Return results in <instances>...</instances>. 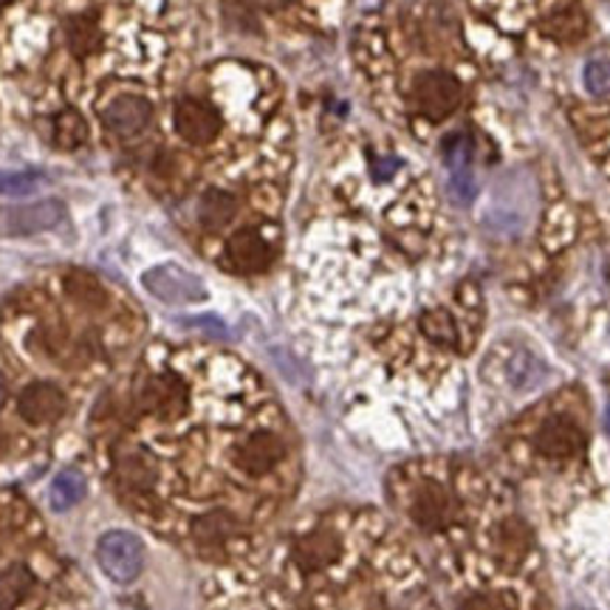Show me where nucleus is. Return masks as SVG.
<instances>
[{
  "label": "nucleus",
  "instance_id": "1",
  "mask_svg": "<svg viewBox=\"0 0 610 610\" xmlns=\"http://www.w3.org/2000/svg\"><path fill=\"white\" fill-rule=\"evenodd\" d=\"M96 560L113 583H133L142 574L144 546L131 531H108L96 546Z\"/></svg>",
  "mask_w": 610,
  "mask_h": 610
},
{
  "label": "nucleus",
  "instance_id": "2",
  "mask_svg": "<svg viewBox=\"0 0 610 610\" xmlns=\"http://www.w3.org/2000/svg\"><path fill=\"white\" fill-rule=\"evenodd\" d=\"M142 283L153 297H158L162 302H170V306H192V302L206 300L204 283L192 272H187V268L176 266V263L153 266L151 272H144Z\"/></svg>",
  "mask_w": 610,
  "mask_h": 610
},
{
  "label": "nucleus",
  "instance_id": "3",
  "mask_svg": "<svg viewBox=\"0 0 610 610\" xmlns=\"http://www.w3.org/2000/svg\"><path fill=\"white\" fill-rule=\"evenodd\" d=\"M65 215V206L57 199H43L35 204L0 206V238H23L55 229Z\"/></svg>",
  "mask_w": 610,
  "mask_h": 610
},
{
  "label": "nucleus",
  "instance_id": "4",
  "mask_svg": "<svg viewBox=\"0 0 610 610\" xmlns=\"http://www.w3.org/2000/svg\"><path fill=\"white\" fill-rule=\"evenodd\" d=\"M412 96H416V108H419L427 119L441 122V119H446L458 108L461 85L458 80H455L453 74H446V71H424V74L416 80Z\"/></svg>",
  "mask_w": 610,
  "mask_h": 610
},
{
  "label": "nucleus",
  "instance_id": "5",
  "mask_svg": "<svg viewBox=\"0 0 610 610\" xmlns=\"http://www.w3.org/2000/svg\"><path fill=\"white\" fill-rule=\"evenodd\" d=\"M455 512L458 506H455L453 494L446 492V487H441L439 480H424L412 492L410 517L424 531H441L450 523H455Z\"/></svg>",
  "mask_w": 610,
  "mask_h": 610
},
{
  "label": "nucleus",
  "instance_id": "6",
  "mask_svg": "<svg viewBox=\"0 0 610 610\" xmlns=\"http://www.w3.org/2000/svg\"><path fill=\"white\" fill-rule=\"evenodd\" d=\"M286 458V444L275 432H252L235 450V467L249 478H263L275 473V467Z\"/></svg>",
  "mask_w": 610,
  "mask_h": 610
},
{
  "label": "nucleus",
  "instance_id": "7",
  "mask_svg": "<svg viewBox=\"0 0 610 610\" xmlns=\"http://www.w3.org/2000/svg\"><path fill=\"white\" fill-rule=\"evenodd\" d=\"M139 402H142V410L156 416V419H179L190 405V393H187V384L179 376L165 373V376L147 379Z\"/></svg>",
  "mask_w": 610,
  "mask_h": 610
},
{
  "label": "nucleus",
  "instance_id": "8",
  "mask_svg": "<svg viewBox=\"0 0 610 610\" xmlns=\"http://www.w3.org/2000/svg\"><path fill=\"white\" fill-rule=\"evenodd\" d=\"M535 446L537 453L551 461L574 458V455H579L585 450V432L574 419L554 416V419H549L537 430Z\"/></svg>",
  "mask_w": 610,
  "mask_h": 610
},
{
  "label": "nucleus",
  "instance_id": "9",
  "mask_svg": "<svg viewBox=\"0 0 610 610\" xmlns=\"http://www.w3.org/2000/svg\"><path fill=\"white\" fill-rule=\"evenodd\" d=\"M172 122H176L179 136L190 144H210L220 133L218 110L210 108L201 99H181L176 105Z\"/></svg>",
  "mask_w": 610,
  "mask_h": 610
},
{
  "label": "nucleus",
  "instance_id": "10",
  "mask_svg": "<svg viewBox=\"0 0 610 610\" xmlns=\"http://www.w3.org/2000/svg\"><path fill=\"white\" fill-rule=\"evenodd\" d=\"M153 108L144 96L122 94L103 110V122L113 136L131 139L151 124Z\"/></svg>",
  "mask_w": 610,
  "mask_h": 610
},
{
  "label": "nucleus",
  "instance_id": "11",
  "mask_svg": "<svg viewBox=\"0 0 610 610\" xmlns=\"http://www.w3.org/2000/svg\"><path fill=\"white\" fill-rule=\"evenodd\" d=\"M227 258L229 266L240 275H258V272H266L272 258H275V249L263 238L261 232L254 229H240L229 238L227 243Z\"/></svg>",
  "mask_w": 610,
  "mask_h": 610
},
{
  "label": "nucleus",
  "instance_id": "12",
  "mask_svg": "<svg viewBox=\"0 0 610 610\" xmlns=\"http://www.w3.org/2000/svg\"><path fill=\"white\" fill-rule=\"evenodd\" d=\"M17 412L28 424H51L65 412V393L51 382H35L17 396Z\"/></svg>",
  "mask_w": 610,
  "mask_h": 610
},
{
  "label": "nucleus",
  "instance_id": "13",
  "mask_svg": "<svg viewBox=\"0 0 610 610\" xmlns=\"http://www.w3.org/2000/svg\"><path fill=\"white\" fill-rule=\"evenodd\" d=\"M240 531H243L240 523L235 521L229 512H220V509H215V512H206V515L199 517L195 526H192V537H195V542H199L204 551L227 549L229 542L238 540Z\"/></svg>",
  "mask_w": 610,
  "mask_h": 610
},
{
  "label": "nucleus",
  "instance_id": "14",
  "mask_svg": "<svg viewBox=\"0 0 610 610\" xmlns=\"http://www.w3.org/2000/svg\"><path fill=\"white\" fill-rule=\"evenodd\" d=\"M336 557H339V542L325 528H316V531L302 535L295 546V563L302 571L328 569V565L336 563Z\"/></svg>",
  "mask_w": 610,
  "mask_h": 610
},
{
  "label": "nucleus",
  "instance_id": "15",
  "mask_svg": "<svg viewBox=\"0 0 610 610\" xmlns=\"http://www.w3.org/2000/svg\"><path fill=\"white\" fill-rule=\"evenodd\" d=\"M238 213V201L227 190H206L199 204V220L206 229H224Z\"/></svg>",
  "mask_w": 610,
  "mask_h": 610
},
{
  "label": "nucleus",
  "instance_id": "16",
  "mask_svg": "<svg viewBox=\"0 0 610 610\" xmlns=\"http://www.w3.org/2000/svg\"><path fill=\"white\" fill-rule=\"evenodd\" d=\"M117 478L131 492H147L156 480V469L144 453H124L117 461Z\"/></svg>",
  "mask_w": 610,
  "mask_h": 610
},
{
  "label": "nucleus",
  "instance_id": "17",
  "mask_svg": "<svg viewBox=\"0 0 610 610\" xmlns=\"http://www.w3.org/2000/svg\"><path fill=\"white\" fill-rule=\"evenodd\" d=\"M506 379L515 391H531V387H537V384L546 379V364H542L535 354L517 350L515 357L509 359L506 364Z\"/></svg>",
  "mask_w": 610,
  "mask_h": 610
},
{
  "label": "nucleus",
  "instance_id": "18",
  "mask_svg": "<svg viewBox=\"0 0 610 610\" xmlns=\"http://www.w3.org/2000/svg\"><path fill=\"white\" fill-rule=\"evenodd\" d=\"M65 37H69V46L76 57H88L94 55L99 48V26L91 14H76V17H69L65 21Z\"/></svg>",
  "mask_w": 610,
  "mask_h": 610
},
{
  "label": "nucleus",
  "instance_id": "19",
  "mask_svg": "<svg viewBox=\"0 0 610 610\" xmlns=\"http://www.w3.org/2000/svg\"><path fill=\"white\" fill-rule=\"evenodd\" d=\"M65 291H69L80 306H85V309H103L105 302H108L103 283L96 280L94 275H88V272H83V268H74V272L65 275Z\"/></svg>",
  "mask_w": 610,
  "mask_h": 610
},
{
  "label": "nucleus",
  "instance_id": "20",
  "mask_svg": "<svg viewBox=\"0 0 610 610\" xmlns=\"http://www.w3.org/2000/svg\"><path fill=\"white\" fill-rule=\"evenodd\" d=\"M588 21L579 9H563V12H554L549 21H542V32L560 43H576L585 35Z\"/></svg>",
  "mask_w": 610,
  "mask_h": 610
},
{
  "label": "nucleus",
  "instance_id": "21",
  "mask_svg": "<svg viewBox=\"0 0 610 610\" xmlns=\"http://www.w3.org/2000/svg\"><path fill=\"white\" fill-rule=\"evenodd\" d=\"M32 585H35V579L23 565H12L9 571H3L0 574V610H12L14 605L23 602Z\"/></svg>",
  "mask_w": 610,
  "mask_h": 610
},
{
  "label": "nucleus",
  "instance_id": "22",
  "mask_svg": "<svg viewBox=\"0 0 610 610\" xmlns=\"http://www.w3.org/2000/svg\"><path fill=\"white\" fill-rule=\"evenodd\" d=\"M55 139L65 151L83 147L88 142V124H85V119L76 110H62L55 119Z\"/></svg>",
  "mask_w": 610,
  "mask_h": 610
},
{
  "label": "nucleus",
  "instance_id": "23",
  "mask_svg": "<svg viewBox=\"0 0 610 610\" xmlns=\"http://www.w3.org/2000/svg\"><path fill=\"white\" fill-rule=\"evenodd\" d=\"M48 494H51V506L57 512H65L85 498V478L80 473H60Z\"/></svg>",
  "mask_w": 610,
  "mask_h": 610
},
{
  "label": "nucleus",
  "instance_id": "24",
  "mask_svg": "<svg viewBox=\"0 0 610 610\" xmlns=\"http://www.w3.org/2000/svg\"><path fill=\"white\" fill-rule=\"evenodd\" d=\"M421 331L427 334V339L432 343L446 345V348H453L458 343V325H455L453 314L444 309H432L421 316Z\"/></svg>",
  "mask_w": 610,
  "mask_h": 610
},
{
  "label": "nucleus",
  "instance_id": "25",
  "mask_svg": "<svg viewBox=\"0 0 610 610\" xmlns=\"http://www.w3.org/2000/svg\"><path fill=\"white\" fill-rule=\"evenodd\" d=\"M46 184V176L35 170H0V195H28Z\"/></svg>",
  "mask_w": 610,
  "mask_h": 610
},
{
  "label": "nucleus",
  "instance_id": "26",
  "mask_svg": "<svg viewBox=\"0 0 610 610\" xmlns=\"http://www.w3.org/2000/svg\"><path fill=\"white\" fill-rule=\"evenodd\" d=\"M444 162L453 172L469 170V162H473V139L464 136V133H455L444 142Z\"/></svg>",
  "mask_w": 610,
  "mask_h": 610
},
{
  "label": "nucleus",
  "instance_id": "27",
  "mask_svg": "<svg viewBox=\"0 0 610 610\" xmlns=\"http://www.w3.org/2000/svg\"><path fill=\"white\" fill-rule=\"evenodd\" d=\"M585 88L594 96L610 94V60H590L583 71Z\"/></svg>",
  "mask_w": 610,
  "mask_h": 610
},
{
  "label": "nucleus",
  "instance_id": "28",
  "mask_svg": "<svg viewBox=\"0 0 610 610\" xmlns=\"http://www.w3.org/2000/svg\"><path fill=\"white\" fill-rule=\"evenodd\" d=\"M461 610H509V602L501 594H475L461 605Z\"/></svg>",
  "mask_w": 610,
  "mask_h": 610
},
{
  "label": "nucleus",
  "instance_id": "29",
  "mask_svg": "<svg viewBox=\"0 0 610 610\" xmlns=\"http://www.w3.org/2000/svg\"><path fill=\"white\" fill-rule=\"evenodd\" d=\"M453 190L464 204L475 199V179H473V170H458L453 172Z\"/></svg>",
  "mask_w": 610,
  "mask_h": 610
},
{
  "label": "nucleus",
  "instance_id": "30",
  "mask_svg": "<svg viewBox=\"0 0 610 610\" xmlns=\"http://www.w3.org/2000/svg\"><path fill=\"white\" fill-rule=\"evenodd\" d=\"M187 325H190V328L210 331V334H213V336H224V334H227L224 323H220V320H215V316H192V320H187Z\"/></svg>",
  "mask_w": 610,
  "mask_h": 610
},
{
  "label": "nucleus",
  "instance_id": "31",
  "mask_svg": "<svg viewBox=\"0 0 610 610\" xmlns=\"http://www.w3.org/2000/svg\"><path fill=\"white\" fill-rule=\"evenodd\" d=\"M396 170H398V158H382V162H373V176H376V179H391Z\"/></svg>",
  "mask_w": 610,
  "mask_h": 610
},
{
  "label": "nucleus",
  "instance_id": "32",
  "mask_svg": "<svg viewBox=\"0 0 610 610\" xmlns=\"http://www.w3.org/2000/svg\"><path fill=\"white\" fill-rule=\"evenodd\" d=\"M254 3H258L261 9H266V12H280V9L291 7L295 0H254Z\"/></svg>",
  "mask_w": 610,
  "mask_h": 610
},
{
  "label": "nucleus",
  "instance_id": "33",
  "mask_svg": "<svg viewBox=\"0 0 610 610\" xmlns=\"http://www.w3.org/2000/svg\"><path fill=\"white\" fill-rule=\"evenodd\" d=\"M7 396H9V384H7V379H3V373H0V405L7 402Z\"/></svg>",
  "mask_w": 610,
  "mask_h": 610
},
{
  "label": "nucleus",
  "instance_id": "34",
  "mask_svg": "<svg viewBox=\"0 0 610 610\" xmlns=\"http://www.w3.org/2000/svg\"><path fill=\"white\" fill-rule=\"evenodd\" d=\"M605 432L610 435V405H608V410H605Z\"/></svg>",
  "mask_w": 610,
  "mask_h": 610
},
{
  "label": "nucleus",
  "instance_id": "35",
  "mask_svg": "<svg viewBox=\"0 0 610 610\" xmlns=\"http://www.w3.org/2000/svg\"><path fill=\"white\" fill-rule=\"evenodd\" d=\"M9 3H12V0H0V9H7Z\"/></svg>",
  "mask_w": 610,
  "mask_h": 610
}]
</instances>
